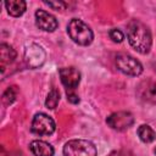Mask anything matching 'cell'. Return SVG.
<instances>
[{"label": "cell", "mask_w": 156, "mask_h": 156, "mask_svg": "<svg viewBox=\"0 0 156 156\" xmlns=\"http://www.w3.org/2000/svg\"><path fill=\"white\" fill-rule=\"evenodd\" d=\"M127 37L130 46L140 54H147L151 49L152 38L150 29L143 22L132 20L127 26Z\"/></svg>", "instance_id": "1"}, {"label": "cell", "mask_w": 156, "mask_h": 156, "mask_svg": "<svg viewBox=\"0 0 156 156\" xmlns=\"http://www.w3.org/2000/svg\"><path fill=\"white\" fill-rule=\"evenodd\" d=\"M16 58V51L12 46H10L9 44L2 43L0 45V61H1V72L4 73L5 67L10 63L13 62V60Z\"/></svg>", "instance_id": "12"}, {"label": "cell", "mask_w": 156, "mask_h": 156, "mask_svg": "<svg viewBox=\"0 0 156 156\" xmlns=\"http://www.w3.org/2000/svg\"><path fill=\"white\" fill-rule=\"evenodd\" d=\"M17 98V88L16 87H9L4 94H2V102L5 105H11Z\"/></svg>", "instance_id": "16"}, {"label": "cell", "mask_w": 156, "mask_h": 156, "mask_svg": "<svg viewBox=\"0 0 156 156\" xmlns=\"http://www.w3.org/2000/svg\"><path fill=\"white\" fill-rule=\"evenodd\" d=\"M58 101H60V91H58L57 89L52 88V89L49 91L48 96H46V100H45V105H46V107H48V108H51V110H54V108L57 106Z\"/></svg>", "instance_id": "15"}, {"label": "cell", "mask_w": 156, "mask_h": 156, "mask_svg": "<svg viewBox=\"0 0 156 156\" xmlns=\"http://www.w3.org/2000/svg\"><path fill=\"white\" fill-rule=\"evenodd\" d=\"M29 149L34 156H54V147L44 140H33Z\"/></svg>", "instance_id": "11"}, {"label": "cell", "mask_w": 156, "mask_h": 156, "mask_svg": "<svg viewBox=\"0 0 156 156\" xmlns=\"http://www.w3.org/2000/svg\"><path fill=\"white\" fill-rule=\"evenodd\" d=\"M60 78L67 94L76 93V88L80 82V72L74 67H63L60 69Z\"/></svg>", "instance_id": "7"}, {"label": "cell", "mask_w": 156, "mask_h": 156, "mask_svg": "<svg viewBox=\"0 0 156 156\" xmlns=\"http://www.w3.org/2000/svg\"><path fill=\"white\" fill-rule=\"evenodd\" d=\"M154 151H155V154H156V147H155V150H154Z\"/></svg>", "instance_id": "20"}, {"label": "cell", "mask_w": 156, "mask_h": 156, "mask_svg": "<svg viewBox=\"0 0 156 156\" xmlns=\"http://www.w3.org/2000/svg\"><path fill=\"white\" fill-rule=\"evenodd\" d=\"M108 35H110V38H111L115 43H121V41H123V39H124L123 33H122L119 29H117V28H112V29L108 32Z\"/></svg>", "instance_id": "17"}, {"label": "cell", "mask_w": 156, "mask_h": 156, "mask_svg": "<svg viewBox=\"0 0 156 156\" xmlns=\"http://www.w3.org/2000/svg\"><path fill=\"white\" fill-rule=\"evenodd\" d=\"M67 32L71 39L78 45H83V46L89 45L94 39V34L90 27L78 18L71 20V22L67 26Z\"/></svg>", "instance_id": "2"}, {"label": "cell", "mask_w": 156, "mask_h": 156, "mask_svg": "<svg viewBox=\"0 0 156 156\" xmlns=\"http://www.w3.org/2000/svg\"><path fill=\"white\" fill-rule=\"evenodd\" d=\"M44 4L45 5H48L49 7H51V9H54V10H65L67 6H68V4L67 2H65V1H44Z\"/></svg>", "instance_id": "18"}, {"label": "cell", "mask_w": 156, "mask_h": 156, "mask_svg": "<svg viewBox=\"0 0 156 156\" xmlns=\"http://www.w3.org/2000/svg\"><path fill=\"white\" fill-rule=\"evenodd\" d=\"M55 121L46 113H37L32 121V132L37 135H50L55 132Z\"/></svg>", "instance_id": "5"}, {"label": "cell", "mask_w": 156, "mask_h": 156, "mask_svg": "<svg viewBox=\"0 0 156 156\" xmlns=\"http://www.w3.org/2000/svg\"><path fill=\"white\" fill-rule=\"evenodd\" d=\"M138 135L143 143H152L156 138L155 130L147 124H141L138 128Z\"/></svg>", "instance_id": "14"}, {"label": "cell", "mask_w": 156, "mask_h": 156, "mask_svg": "<svg viewBox=\"0 0 156 156\" xmlns=\"http://www.w3.org/2000/svg\"><path fill=\"white\" fill-rule=\"evenodd\" d=\"M95 145L85 139H73L65 144L63 156H96Z\"/></svg>", "instance_id": "3"}, {"label": "cell", "mask_w": 156, "mask_h": 156, "mask_svg": "<svg viewBox=\"0 0 156 156\" xmlns=\"http://www.w3.org/2000/svg\"><path fill=\"white\" fill-rule=\"evenodd\" d=\"M106 123L112 129L118 130V132H122V130H126V129H128L129 127L133 126L134 117L128 111H118V112L111 113L106 118Z\"/></svg>", "instance_id": "6"}, {"label": "cell", "mask_w": 156, "mask_h": 156, "mask_svg": "<svg viewBox=\"0 0 156 156\" xmlns=\"http://www.w3.org/2000/svg\"><path fill=\"white\" fill-rule=\"evenodd\" d=\"M117 68L127 76H139L143 73V65L133 56L128 54H118L116 56Z\"/></svg>", "instance_id": "4"}, {"label": "cell", "mask_w": 156, "mask_h": 156, "mask_svg": "<svg viewBox=\"0 0 156 156\" xmlns=\"http://www.w3.org/2000/svg\"><path fill=\"white\" fill-rule=\"evenodd\" d=\"M35 23L44 32H54L58 26L56 17L45 10H38L35 12Z\"/></svg>", "instance_id": "9"}, {"label": "cell", "mask_w": 156, "mask_h": 156, "mask_svg": "<svg viewBox=\"0 0 156 156\" xmlns=\"http://www.w3.org/2000/svg\"><path fill=\"white\" fill-rule=\"evenodd\" d=\"M24 58L26 62L29 67L32 68H37L39 66H41L45 61V51L43 50L41 46L37 45V44H32L29 45L26 51H24Z\"/></svg>", "instance_id": "8"}, {"label": "cell", "mask_w": 156, "mask_h": 156, "mask_svg": "<svg viewBox=\"0 0 156 156\" xmlns=\"http://www.w3.org/2000/svg\"><path fill=\"white\" fill-rule=\"evenodd\" d=\"M107 156H134V155L129 150H115V151L110 152Z\"/></svg>", "instance_id": "19"}, {"label": "cell", "mask_w": 156, "mask_h": 156, "mask_svg": "<svg viewBox=\"0 0 156 156\" xmlns=\"http://www.w3.org/2000/svg\"><path fill=\"white\" fill-rule=\"evenodd\" d=\"M5 6L9 15L13 17H20L24 13L27 5H26V1L23 0H9V1H5Z\"/></svg>", "instance_id": "13"}, {"label": "cell", "mask_w": 156, "mask_h": 156, "mask_svg": "<svg viewBox=\"0 0 156 156\" xmlns=\"http://www.w3.org/2000/svg\"><path fill=\"white\" fill-rule=\"evenodd\" d=\"M138 95L140 100L147 104H156V80L146 79L138 87Z\"/></svg>", "instance_id": "10"}]
</instances>
